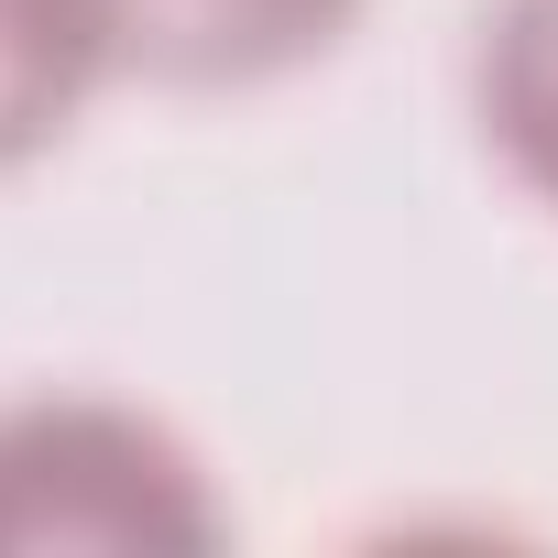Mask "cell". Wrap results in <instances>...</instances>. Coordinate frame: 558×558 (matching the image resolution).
Returning <instances> with one entry per match:
<instances>
[{
	"label": "cell",
	"mask_w": 558,
	"mask_h": 558,
	"mask_svg": "<svg viewBox=\"0 0 558 558\" xmlns=\"http://www.w3.org/2000/svg\"><path fill=\"white\" fill-rule=\"evenodd\" d=\"M0 547H219V504L154 416L45 395L0 416Z\"/></svg>",
	"instance_id": "6da1fadb"
},
{
	"label": "cell",
	"mask_w": 558,
	"mask_h": 558,
	"mask_svg": "<svg viewBox=\"0 0 558 558\" xmlns=\"http://www.w3.org/2000/svg\"><path fill=\"white\" fill-rule=\"evenodd\" d=\"M110 66L165 88H252L329 56L362 0H88Z\"/></svg>",
	"instance_id": "7a4b0ae2"
},
{
	"label": "cell",
	"mask_w": 558,
	"mask_h": 558,
	"mask_svg": "<svg viewBox=\"0 0 558 558\" xmlns=\"http://www.w3.org/2000/svg\"><path fill=\"white\" fill-rule=\"evenodd\" d=\"M99 77H110V45L88 0H0V165L45 154Z\"/></svg>",
	"instance_id": "3957f363"
},
{
	"label": "cell",
	"mask_w": 558,
	"mask_h": 558,
	"mask_svg": "<svg viewBox=\"0 0 558 558\" xmlns=\"http://www.w3.org/2000/svg\"><path fill=\"white\" fill-rule=\"evenodd\" d=\"M482 132L493 154L558 208V0H504V12L482 23Z\"/></svg>",
	"instance_id": "277c9868"
}]
</instances>
